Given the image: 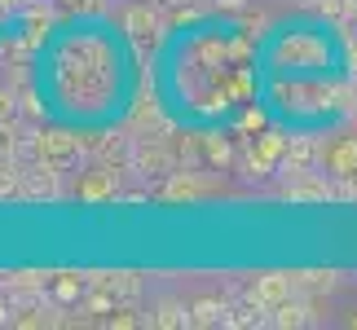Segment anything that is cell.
<instances>
[{
    "instance_id": "7",
    "label": "cell",
    "mask_w": 357,
    "mask_h": 330,
    "mask_svg": "<svg viewBox=\"0 0 357 330\" xmlns=\"http://www.w3.org/2000/svg\"><path fill=\"white\" fill-rule=\"evenodd\" d=\"M278 155H282V136H265V141H260V150H252V168L265 172Z\"/></svg>"
},
{
    "instance_id": "2",
    "label": "cell",
    "mask_w": 357,
    "mask_h": 330,
    "mask_svg": "<svg viewBox=\"0 0 357 330\" xmlns=\"http://www.w3.org/2000/svg\"><path fill=\"white\" fill-rule=\"evenodd\" d=\"M287 295H291V278H287V273H265V278H256L252 291H247V299H252L256 308H278Z\"/></svg>"
},
{
    "instance_id": "5",
    "label": "cell",
    "mask_w": 357,
    "mask_h": 330,
    "mask_svg": "<svg viewBox=\"0 0 357 330\" xmlns=\"http://www.w3.org/2000/svg\"><path fill=\"white\" fill-rule=\"evenodd\" d=\"M79 194H84V198H93V203H98V198H111L115 194V176L111 172H89V181L84 185H79Z\"/></svg>"
},
{
    "instance_id": "8",
    "label": "cell",
    "mask_w": 357,
    "mask_h": 330,
    "mask_svg": "<svg viewBox=\"0 0 357 330\" xmlns=\"http://www.w3.org/2000/svg\"><path fill=\"white\" fill-rule=\"evenodd\" d=\"M190 322H199V326H212V322H221V304L203 299V304H195V317H190Z\"/></svg>"
},
{
    "instance_id": "9",
    "label": "cell",
    "mask_w": 357,
    "mask_h": 330,
    "mask_svg": "<svg viewBox=\"0 0 357 330\" xmlns=\"http://www.w3.org/2000/svg\"><path fill=\"white\" fill-rule=\"evenodd\" d=\"M163 194H168V198H195V194H199V185L190 181V176H176V181L163 189Z\"/></svg>"
},
{
    "instance_id": "1",
    "label": "cell",
    "mask_w": 357,
    "mask_h": 330,
    "mask_svg": "<svg viewBox=\"0 0 357 330\" xmlns=\"http://www.w3.org/2000/svg\"><path fill=\"white\" fill-rule=\"evenodd\" d=\"M40 159H45V168H71V163L79 159V141L71 132H45L40 136Z\"/></svg>"
},
{
    "instance_id": "6",
    "label": "cell",
    "mask_w": 357,
    "mask_h": 330,
    "mask_svg": "<svg viewBox=\"0 0 357 330\" xmlns=\"http://www.w3.org/2000/svg\"><path fill=\"white\" fill-rule=\"evenodd\" d=\"M79 295H84V282H79L75 273H62V278L53 282V299H58V304H71Z\"/></svg>"
},
{
    "instance_id": "3",
    "label": "cell",
    "mask_w": 357,
    "mask_h": 330,
    "mask_svg": "<svg viewBox=\"0 0 357 330\" xmlns=\"http://www.w3.org/2000/svg\"><path fill=\"white\" fill-rule=\"evenodd\" d=\"M119 22H123V31H128L132 40H150L159 31V13L150 9V5H128L119 13Z\"/></svg>"
},
{
    "instance_id": "10",
    "label": "cell",
    "mask_w": 357,
    "mask_h": 330,
    "mask_svg": "<svg viewBox=\"0 0 357 330\" xmlns=\"http://www.w3.org/2000/svg\"><path fill=\"white\" fill-rule=\"evenodd\" d=\"M273 322H278V326H300V322H305V308H296V304H287V299H282Z\"/></svg>"
},
{
    "instance_id": "14",
    "label": "cell",
    "mask_w": 357,
    "mask_h": 330,
    "mask_svg": "<svg viewBox=\"0 0 357 330\" xmlns=\"http://www.w3.org/2000/svg\"><path fill=\"white\" fill-rule=\"evenodd\" d=\"M300 5H313V0H300Z\"/></svg>"
},
{
    "instance_id": "13",
    "label": "cell",
    "mask_w": 357,
    "mask_h": 330,
    "mask_svg": "<svg viewBox=\"0 0 357 330\" xmlns=\"http://www.w3.org/2000/svg\"><path fill=\"white\" fill-rule=\"evenodd\" d=\"M9 322V313H5V304H0V326H5Z\"/></svg>"
},
{
    "instance_id": "12",
    "label": "cell",
    "mask_w": 357,
    "mask_h": 330,
    "mask_svg": "<svg viewBox=\"0 0 357 330\" xmlns=\"http://www.w3.org/2000/svg\"><path fill=\"white\" fill-rule=\"evenodd\" d=\"M185 317H181V313H176V308H163L159 313V317H155V326H181Z\"/></svg>"
},
{
    "instance_id": "4",
    "label": "cell",
    "mask_w": 357,
    "mask_h": 330,
    "mask_svg": "<svg viewBox=\"0 0 357 330\" xmlns=\"http://www.w3.org/2000/svg\"><path fill=\"white\" fill-rule=\"evenodd\" d=\"M326 172L331 176H357V136H344L326 150Z\"/></svg>"
},
{
    "instance_id": "11",
    "label": "cell",
    "mask_w": 357,
    "mask_h": 330,
    "mask_svg": "<svg viewBox=\"0 0 357 330\" xmlns=\"http://www.w3.org/2000/svg\"><path fill=\"white\" fill-rule=\"evenodd\" d=\"M208 159L212 163H229V146L225 141H208Z\"/></svg>"
}]
</instances>
